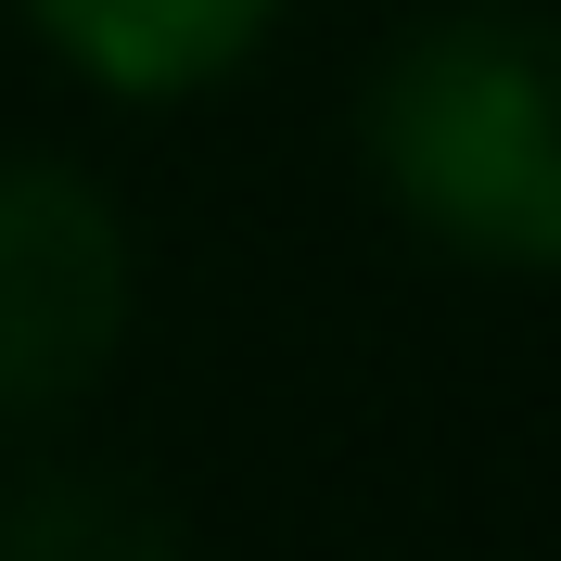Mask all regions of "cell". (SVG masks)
<instances>
[{
    "label": "cell",
    "instance_id": "3",
    "mask_svg": "<svg viewBox=\"0 0 561 561\" xmlns=\"http://www.w3.org/2000/svg\"><path fill=\"white\" fill-rule=\"evenodd\" d=\"M280 13L294 0H26L38 51L103 103H192L268 51Z\"/></svg>",
    "mask_w": 561,
    "mask_h": 561
},
{
    "label": "cell",
    "instance_id": "1",
    "mask_svg": "<svg viewBox=\"0 0 561 561\" xmlns=\"http://www.w3.org/2000/svg\"><path fill=\"white\" fill-rule=\"evenodd\" d=\"M357 167L434 255L561 280V13H421L357 90Z\"/></svg>",
    "mask_w": 561,
    "mask_h": 561
},
{
    "label": "cell",
    "instance_id": "2",
    "mask_svg": "<svg viewBox=\"0 0 561 561\" xmlns=\"http://www.w3.org/2000/svg\"><path fill=\"white\" fill-rule=\"evenodd\" d=\"M140 332L128 205L77 153H0V421H65Z\"/></svg>",
    "mask_w": 561,
    "mask_h": 561
},
{
    "label": "cell",
    "instance_id": "4",
    "mask_svg": "<svg viewBox=\"0 0 561 561\" xmlns=\"http://www.w3.org/2000/svg\"><path fill=\"white\" fill-rule=\"evenodd\" d=\"M0 561H192V524L153 472L38 459L26 485H0Z\"/></svg>",
    "mask_w": 561,
    "mask_h": 561
}]
</instances>
